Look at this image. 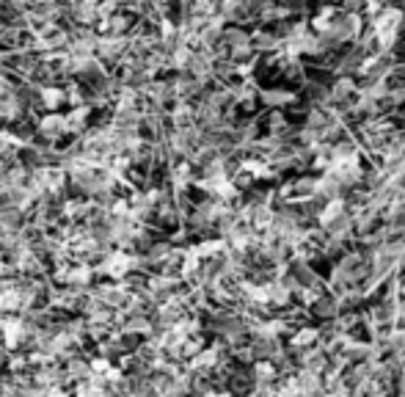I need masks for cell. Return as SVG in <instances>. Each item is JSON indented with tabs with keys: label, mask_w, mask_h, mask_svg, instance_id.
<instances>
[{
	"label": "cell",
	"mask_w": 405,
	"mask_h": 397,
	"mask_svg": "<svg viewBox=\"0 0 405 397\" xmlns=\"http://www.w3.org/2000/svg\"><path fill=\"white\" fill-rule=\"evenodd\" d=\"M320 342V331L317 328H298L292 337H290V348L292 350H309L312 345H317Z\"/></svg>",
	"instance_id": "1"
},
{
	"label": "cell",
	"mask_w": 405,
	"mask_h": 397,
	"mask_svg": "<svg viewBox=\"0 0 405 397\" xmlns=\"http://www.w3.org/2000/svg\"><path fill=\"white\" fill-rule=\"evenodd\" d=\"M67 130H69V127H67V119L58 116V113H50V116L42 122V133L50 135V138H58V135H64Z\"/></svg>",
	"instance_id": "2"
},
{
	"label": "cell",
	"mask_w": 405,
	"mask_h": 397,
	"mask_svg": "<svg viewBox=\"0 0 405 397\" xmlns=\"http://www.w3.org/2000/svg\"><path fill=\"white\" fill-rule=\"evenodd\" d=\"M130 268H132V260L124 257V254H111V257L105 260V273H111V276H121V273H127Z\"/></svg>",
	"instance_id": "3"
},
{
	"label": "cell",
	"mask_w": 405,
	"mask_h": 397,
	"mask_svg": "<svg viewBox=\"0 0 405 397\" xmlns=\"http://www.w3.org/2000/svg\"><path fill=\"white\" fill-rule=\"evenodd\" d=\"M80 397H102V392H100V386H83Z\"/></svg>",
	"instance_id": "4"
}]
</instances>
